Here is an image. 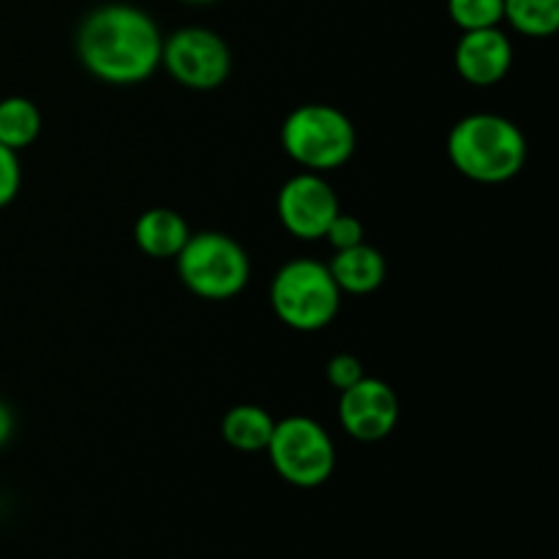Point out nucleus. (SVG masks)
<instances>
[{
  "label": "nucleus",
  "instance_id": "obj_1",
  "mask_svg": "<svg viewBox=\"0 0 559 559\" xmlns=\"http://www.w3.org/2000/svg\"><path fill=\"white\" fill-rule=\"evenodd\" d=\"M164 36L147 11L104 3L80 22L74 36L82 69L107 85H140L162 66Z\"/></svg>",
  "mask_w": 559,
  "mask_h": 559
},
{
  "label": "nucleus",
  "instance_id": "obj_2",
  "mask_svg": "<svg viewBox=\"0 0 559 559\" xmlns=\"http://www.w3.org/2000/svg\"><path fill=\"white\" fill-rule=\"evenodd\" d=\"M448 158L475 183H506L527 162V140L506 115L473 112L456 120L448 134Z\"/></svg>",
  "mask_w": 559,
  "mask_h": 559
},
{
  "label": "nucleus",
  "instance_id": "obj_3",
  "mask_svg": "<svg viewBox=\"0 0 559 559\" xmlns=\"http://www.w3.org/2000/svg\"><path fill=\"white\" fill-rule=\"evenodd\" d=\"M358 136L347 115L333 104H300L284 118L282 147L306 173H331L353 158Z\"/></svg>",
  "mask_w": 559,
  "mask_h": 559
},
{
  "label": "nucleus",
  "instance_id": "obj_4",
  "mask_svg": "<svg viewBox=\"0 0 559 559\" xmlns=\"http://www.w3.org/2000/svg\"><path fill=\"white\" fill-rule=\"evenodd\" d=\"M271 306L278 320L298 333L331 325L342 309V289L325 262L298 257L284 262L271 282Z\"/></svg>",
  "mask_w": 559,
  "mask_h": 559
},
{
  "label": "nucleus",
  "instance_id": "obj_5",
  "mask_svg": "<svg viewBox=\"0 0 559 559\" xmlns=\"http://www.w3.org/2000/svg\"><path fill=\"white\" fill-rule=\"evenodd\" d=\"M175 267L183 287L202 300L235 298L251 278V262L243 246L233 235L216 229L191 233L175 257Z\"/></svg>",
  "mask_w": 559,
  "mask_h": 559
},
{
  "label": "nucleus",
  "instance_id": "obj_6",
  "mask_svg": "<svg viewBox=\"0 0 559 559\" xmlns=\"http://www.w3.org/2000/svg\"><path fill=\"white\" fill-rule=\"evenodd\" d=\"M265 453L278 478L298 489H317L336 469V445L325 426L309 415L276 420Z\"/></svg>",
  "mask_w": 559,
  "mask_h": 559
},
{
  "label": "nucleus",
  "instance_id": "obj_7",
  "mask_svg": "<svg viewBox=\"0 0 559 559\" xmlns=\"http://www.w3.org/2000/svg\"><path fill=\"white\" fill-rule=\"evenodd\" d=\"M162 66L189 91H216L233 74V52L216 31L189 25L164 38Z\"/></svg>",
  "mask_w": 559,
  "mask_h": 559
},
{
  "label": "nucleus",
  "instance_id": "obj_8",
  "mask_svg": "<svg viewBox=\"0 0 559 559\" xmlns=\"http://www.w3.org/2000/svg\"><path fill=\"white\" fill-rule=\"evenodd\" d=\"M342 211L333 186L320 173H298L278 189L276 213L282 227L298 240H320Z\"/></svg>",
  "mask_w": 559,
  "mask_h": 559
},
{
  "label": "nucleus",
  "instance_id": "obj_9",
  "mask_svg": "<svg viewBox=\"0 0 559 559\" xmlns=\"http://www.w3.org/2000/svg\"><path fill=\"white\" fill-rule=\"evenodd\" d=\"M338 424L358 442L385 440L399 424V396L388 382L364 377L338 393Z\"/></svg>",
  "mask_w": 559,
  "mask_h": 559
},
{
  "label": "nucleus",
  "instance_id": "obj_10",
  "mask_svg": "<svg viewBox=\"0 0 559 559\" xmlns=\"http://www.w3.org/2000/svg\"><path fill=\"white\" fill-rule=\"evenodd\" d=\"M459 76L475 87H491L508 76L513 66V44L500 27L464 31L453 52Z\"/></svg>",
  "mask_w": 559,
  "mask_h": 559
},
{
  "label": "nucleus",
  "instance_id": "obj_11",
  "mask_svg": "<svg viewBox=\"0 0 559 559\" xmlns=\"http://www.w3.org/2000/svg\"><path fill=\"white\" fill-rule=\"evenodd\" d=\"M328 271L342 295H371L385 284L388 262L380 249L364 240L353 249L336 251V257L328 262Z\"/></svg>",
  "mask_w": 559,
  "mask_h": 559
},
{
  "label": "nucleus",
  "instance_id": "obj_12",
  "mask_svg": "<svg viewBox=\"0 0 559 559\" xmlns=\"http://www.w3.org/2000/svg\"><path fill=\"white\" fill-rule=\"evenodd\" d=\"M189 235V222L173 207H151L134 222L136 249L153 260H175Z\"/></svg>",
  "mask_w": 559,
  "mask_h": 559
},
{
  "label": "nucleus",
  "instance_id": "obj_13",
  "mask_svg": "<svg viewBox=\"0 0 559 559\" xmlns=\"http://www.w3.org/2000/svg\"><path fill=\"white\" fill-rule=\"evenodd\" d=\"M276 418L260 404H235L222 418V437L229 448L243 453L265 451Z\"/></svg>",
  "mask_w": 559,
  "mask_h": 559
},
{
  "label": "nucleus",
  "instance_id": "obj_14",
  "mask_svg": "<svg viewBox=\"0 0 559 559\" xmlns=\"http://www.w3.org/2000/svg\"><path fill=\"white\" fill-rule=\"evenodd\" d=\"M41 134V112L25 96H9L0 102V145L20 153Z\"/></svg>",
  "mask_w": 559,
  "mask_h": 559
},
{
  "label": "nucleus",
  "instance_id": "obj_15",
  "mask_svg": "<svg viewBox=\"0 0 559 559\" xmlns=\"http://www.w3.org/2000/svg\"><path fill=\"white\" fill-rule=\"evenodd\" d=\"M506 20L522 36L549 38L559 27V0H502Z\"/></svg>",
  "mask_w": 559,
  "mask_h": 559
},
{
  "label": "nucleus",
  "instance_id": "obj_16",
  "mask_svg": "<svg viewBox=\"0 0 559 559\" xmlns=\"http://www.w3.org/2000/svg\"><path fill=\"white\" fill-rule=\"evenodd\" d=\"M448 14L462 33L500 27V22L506 20L502 0H448Z\"/></svg>",
  "mask_w": 559,
  "mask_h": 559
},
{
  "label": "nucleus",
  "instance_id": "obj_17",
  "mask_svg": "<svg viewBox=\"0 0 559 559\" xmlns=\"http://www.w3.org/2000/svg\"><path fill=\"white\" fill-rule=\"evenodd\" d=\"M322 238H325L328 243H331L336 251L353 249V246L364 243V240H366L364 222H360L358 216H349V213L338 211L336 216H333V222L328 224V229H325V235H322Z\"/></svg>",
  "mask_w": 559,
  "mask_h": 559
},
{
  "label": "nucleus",
  "instance_id": "obj_18",
  "mask_svg": "<svg viewBox=\"0 0 559 559\" xmlns=\"http://www.w3.org/2000/svg\"><path fill=\"white\" fill-rule=\"evenodd\" d=\"M325 377L328 382L342 393L347 391V388H353L358 380H364L366 371H364V364H360V358H355L353 353H338L328 360Z\"/></svg>",
  "mask_w": 559,
  "mask_h": 559
},
{
  "label": "nucleus",
  "instance_id": "obj_19",
  "mask_svg": "<svg viewBox=\"0 0 559 559\" xmlns=\"http://www.w3.org/2000/svg\"><path fill=\"white\" fill-rule=\"evenodd\" d=\"M20 186H22L20 156H16V151H11V147L0 145V207L14 202V197L20 194Z\"/></svg>",
  "mask_w": 559,
  "mask_h": 559
},
{
  "label": "nucleus",
  "instance_id": "obj_20",
  "mask_svg": "<svg viewBox=\"0 0 559 559\" xmlns=\"http://www.w3.org/2000/svg\"><path fill=\"white\" fill-rule=\"evenodd\" d=\"M14 426H16L14 409H11L5 402H0V448L14 437Z\"/></svg>",
  "mask_w": 559,
  "mask_h": 559
},
{
  "label": "nucleus",
  "instance_id": "obj_21",
  "mask_svg": "<svg viewBox=\"0 0 559 559\" xmlns=\"http://www.w3.org/2000/svg\"><path fill=\"white\" fill-rule=\"evenodd\" d=\"M183 3H191V5H205V3H216V0H183Z\"/></svg>",
  "mask_w": 559,
  "mask_h": 559
}]
</instances>
